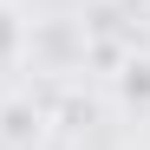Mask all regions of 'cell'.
Returning <instances> with one entry per match:
<instances>
[{"label": "cell", "mask_w": 150, "mask_h": 150, "mask_svg": "<svg viewBox=\"0 0 150 150\" xmlns=\"http://www.w3.org/2000/svg\"><path fill=\"white\" fill-rule=\"evenodd\" d=\"M26 46H33V33H26V13H20L13 0H0V72L26 59Z\"/></svg>", "instance_id": "obj_1"}, {"label": "cell", "mask_w": 150, "mask_h": 150, "mask_svg": "<svg viewBox=\"0 0 150 150\" xmlns=\"http://www.w3.org/2000/svg\"><path fill=\"white\" fill-rule=\"evenodd\" d=\"M117 98L131 111H150V52H131L117 65Z\"/></svg>", "instance_id": "obj_2"}, {"label": "cell", "mask_w": 150, "mask_h": 150, "mask_svg": "<svg viewBox=\"0 0 150 150\" xmlns=\"http://www.w3.org/2000/svg\"><path fill=\"white\" fill-rule=\"evenodd\" d=\"M0 137H7V144H33L39 137V105H26V98L0 105Z\"/></svg>", "instance_id": "obj_3"}]
</instances>
